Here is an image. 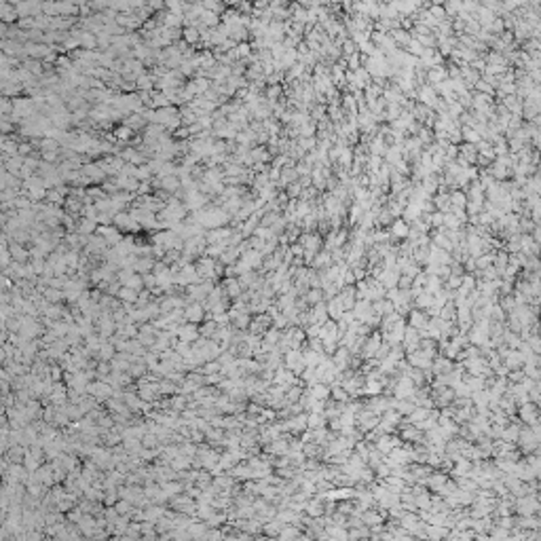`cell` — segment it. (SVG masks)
Returning a JSON list of instances; mask_svg holds the SVG:
<instances>
[{
    "label": "cell",
    "instance_id": "cell-28",
    "mask_svg": "<svg viewBox=\"0 0 541 541\" xmlns=\"http://www.w3.org/2000/svg\"><path fill=\"white\" fill-rule=\"evenodd\" d=\"M307 389L311 391V395L315 399H328L330 397V385H326V383H315V385H311Z\"/></svg>",
    "mask_w": 541,
    "mask_h": 541
},
{
    "label": "cell",
    "instance_id": "cell-8",
    "mask_svg": "<svg viewBox=\"0 0 541 541\" xmlns=\"http://www.w3.org/2000/svg\"><path fill=\"white\" fill-rule=\"evenodd\" d=\"M273 326V322H271V317H269V313H256L254 315V319L250 322V332L252 334H258V336H263L267 330Z\"/></svg>",
    "mask_w": 541,
    "mask_h": 541
},
{
    "label": "cell",
    "instance_id": "cell-4",
    "mask_svg": "<svg viewBox=\"0 0 541 541\" xmlns=\"http://www.w3.org/2000/svg\"><path fill=\"white\" fill-rule=\"evenodd\" d=\"M380 343H383V338H380V332H370L368 336L364 338V345H362V349H359V357L362 359H368V357H374V353H376V349L380 347Z\"/></svg>",
    "mask_w": 541,
    "mask_h": 541
},
{
    "label": "cell",
    "instance_id": "cell-38",
    "mask_svg": "<svg viewBox=\"0 0 541 541\" xmlns=\"http://www.w3.org/2000/svg\"><path fill=\"white\" fill-rule=\"evenodd\" d=\"M527 345L531 347V351H533V353H539V351H541V343H539L537 332H531V334L527 336Z\"/></svg>",
    "mask_w": 541,
    "mask_h": 541
},
{
    "label": "cell",
    "instance_id": "cell-27",
    "mask_svg": "<svg viewBox=\"0 0 541 541\" xmlns=\"http://www.w3.org/2000/svg\"><path fill=\"white\" fill-rule=\"evenodd\" d=\"M433 303V294H429V292H425V290H421L418 292L414 298H412V305H414V309H427L429 305Z\"/></svg>",
    "mask_w": 541,
    "mask_h": 541
},
{
    "label": "cell",
    "instance_id": "cell-12",
    "mask_svg": "<svg viewBox=\"0 0 541 541\" xmlns=\"http://www.w3.org/2000/svg\"><path fill=\"white\" fill-rule=\"evenodd\" d=\"M338 298H340V303H343L345 311H351V309H353V305H355V300H357L355 284H353V286H343V288L338 290Z\"/></svg>",
    "mask_w": 541,
    "mask_h": 541
},
{
    "label": "cell",
    "instance_id": "cell-5",
    "mask_svg": "<svg viewBox=\"0 0 541 541\" xmlns=\"http://www.w3.org/2000/svg\"><path fill=\"white\" fill-rule=\"evenodd\" d=\"M406 362L412 366V368H431V362H433V355L423 351V349H414L412 353H406Z\"/></svg>",
    "mask_w": 541,
    "mask_h": 541
},
{
    "label": "cell",
    "instance_id": "cell-3",
    "mask_svg": "<svg viewBox=\"0 0 541 541\" xmlns=\"http://www.w3.org/2000/svg\"><path fill=\"white\" fill-rule=\"evenodd\" d=\"M399 438H402L404 444H418V442H425V431H421L416 425L412 423H406L404 427H399Z\"/></svg>",
    "mask_w": 541,
    "mask_h": 541
},
{
    "label": "cell",
    "instance_id": "cell-13",
    "mask_svg": "<svg viewBox=\"0 0 541 541\" xmlns=\"http://www.w3.org/2000/svg\"><path fill=\"white\" fill-rule=\"evenodd\" d=\"M330 359H332V364L336 366L338 372H340V370H347V368H349V359H351V353H349V349H347V347L338 345V347H336V351H334L332 355H330Z\"/></svg>",
    "mask_w": 541,
    "mask_h": 541
},
{
    "label": "cell",
    "instance_id": "cell-31",
    "mask_svg": "<svg viewBox=\"0 0 541 541\" xmlns=\"http://www.w3.org/2000/svg\"><path fill=\"white\" fill-rule=\"evenodd\" d=\"M328 425V418L319 412H307V427L313 429V427H324Z\"/></svg>",
    "mask_w": 541,
    "mask_h": 541
},
{
    "label": "cell",
    "instance_id": "cell-19",
    "mask_svg": "<svg viewBox=\"0 0 541 541\" xmlns=\"http://www.w3.org/2000/svg\"><path fill=\"white\" fill-rule=\"evenodd\" d=\"M305 514L311 516V518H319V516H324V501L317 499V497L307 499V503H305Z\"/></svg>",
    "mask_w": 541,
    "mask_h": 541
},
{
    "label": "cell",
    "instance_id": "cell-16",
    "mask_svg": "<svg viewBox=\"0 0 541 541\" xmlns=\"http://www.w3.org/2000/svg\"><path fill=\"white\" fill-rule=\"evenodd\" d=\"M397 279H399V271L397 269H383L378 275V282L385 290L397 288Z\"/></svg>",
    "mask_w": 541,
    "mask_h": 541
},
{
    "label": "cell",
    "instance_id": "cell-11",
    "mask_svg": "<svg viewBox=\"0 0 541 541\" xmlns=\"http://www.w3.org/2000/svg\"><path fill=\"white\" fill-rule=\"evenodd\" d=\"M427 322H429L427 311H423V309H410L408 311V326H412L416 330H425Z\"/></svg>",
    "mask_w": 541,
    "mask_h": 541
},
{
    "label": "cell",
    "instance_id": "cell-32",
    "mask_svg": "<svg viewBox=\"0 0 541 541\" xmlns=\"http://www.w3.org/2000/svg\"><path fill=\"white\" fill-rule=\"evenodd\" d=\"M118 300H123L125 305L127 303H135L137 300V292L133 290V288H127V286H121V290H118Z\"/></svg>",
    "mask_w": 541,
    "mask_h": 541
},
{
    "label": "cell",
    "instance_id": "cell-18",
    "mask_svg": "<svg viewBox=\"0 0 541 541\" xmlns=\"http://www.w3.org/2000/svg\"><path fill=\"white\" fill-rule=\"evenodd\" d=\"M326 309H328V317H330V319H334V322H336V319L343 317L345 307H343V303H340V298H338V294L332 296L330 300H326Z\"/></svg>",
    "mask_w": 541,
    "mask_h": 541
},
{
    "label": "cell",
    "instance_id": "cell-15",
    "mask_svg": "<svg viewBox=\"0 0 541 541\" xmlns=\"http://www.w3.org/2000/svg\"><path fill=\"white\" fill-rule=\"evenodd\" d=\"M199 222L203 226H207V229H216V226L226 222V214L224 212H203Z\"/></svg>",
    "mask_w": 541,
    "mask_h": 541
},
{
    "label": "cell",
    "instance_id": "cell-14",
    "mask_svg": "<svg viewBox=\"0 0 541 541\" xmlns=\"http://www.w3.org/2000/svg\"><path fill=\"white\" fill-rule=\"evenodd\" d=\"M87 391H89L95 399H108L114 391H112V387L108 385L106 380H102V383H91V385H87Z\"/></svg>",
    "mask_w": 541,
    "mask_h": 541
},
{
    "label": "cell",
    "instance_id": "cell-36",
    "mask_svg": "<svg viewBox=\"0 0 541 541\" xmlns=\"http://www.w3.org/2000/svg\"><path fill=\"white\" fill-rule=\"evenodd\" d=\"M258 229V216H250L248 220H246V224H243V235H252L254 231Z\"/></svg>",
    "mask_w": 541,
    "mask_h": 541
},
{
    "label": "cell",
    "instance_id": "cell-2",
    "mask_svg": "<svg viewBox=\"0 0 541 541\" xmlns=\"http://www.w3.org/2000/svg\"><path fill=\"white\" fill-rule=\"evenodd\" d=\"M414 391H416V385L412 383V378L406 376V374H402V376H397L391 395H393V397H399V399H402V397L410 399V397L414 395Z\"/></svg>",
    "mask_w": 541,
    "mask_h": 541
},
{
    "label": "cell",
    "instance_id": "cell-34",
    "mask_svg": "<svg viewBox=\"0 0 541 541\" xmlns=\"http://www.w3.org/2000/svg\"><path fill=\"white\" fill-rule=\"evenodd\" d=\"M427 78H429V83H433V85H438V83L446 81V70H444V68H438V66H433V68L429 70V74H427Z\"/></svg>",
    "mask_w": 541,
    "mask_h": 541
},
{
    "label": "cell",
    "instance_id": "cell-10",
    "mask_svg": "<svg viewBox=\"0 0 541 541\" xmlns=\"http://www.w3.org/2000/svg\"><path fill=\"white\" fill-rule=\"evenodd\" d=\"M300 246H303L305 252L317 254V252L322 250V246H324V241H322V237L315 235V233H305V235H300Z\"/></svg>",
    "mask_w": 541,
    "mask_h": 541
},
{
    "label": "cell",
    "instance_id": "cell-26",
    "mask_svg": "<svg viewBox=\"0 0 541 541\" xmlns=\"http://www.w3.org/2000/svg\"><path fill=\"white\" fill-rule=\"evenodd\" d=\"M518 433H520V425H518V421L508 423V425L503 427V431H501V440H505V442H514V444H516Z\"/></svg>",
    "mask_w": 541,
    "mask_h": 541
},
{
    "label": "cell",
    "instance_id": "cell-33",
    "mask_svg": "<svg viewBox=\"0 0 541 541\" xmlns=\"http://www.w3.org/2000/svg\"><path fill=\"white\" fill-rule=\"evenodd\" d=\"M303 383L307 387H311V385H315V383H319V376H317V372H315V368H305L303 372H300V376H298Z\"/></svg>",
    "mask_w": 541,
    "mask_h": 541
},
{
    "label": "cell",
    "instance_id": "cell-39",
    "mask_svg": "<svg viewBox=\"0 0 541 541\" xmlns=\"http://www.w3.org/2000/svg\"><path fill=\"white\" fill-rule=\"evenodd\" d=\"M298 193H300V186H298V184H290V190H288V195H290V197H296V195H298Z\"/></svg>",
    "mask_w": 541,
    "mask_h": 541
},
{
    "label": "cell",
    "instance_id": "cell-24",
    "mask_svg": "<svg viewBox=\"0 0 541 541\" xmlns=\"http://www.w3.org/2000/svg\"><path fill=\"white\" fill-rule=\"evenodd\" d=\"M372 311L376 313L378 317H385L389 313H393V303L389 298H378V300H372Z\"/></svg>",
    "mask_w": 541,
    "mask_h": 541
},
{
    "label": "cell",
    "instance_id": "cell-22",
    "mask_svg": "<svg viewBox=\"0 0 541 541\" xmlns=\"http://www.w3.org/2000/svg\"><path fill=\"white\" fill-rule=\"evenodd\" d=\"M408 229H410V226H408L406 220H395V222L389 224V235H391V239H406Z\"/></svg>",
    "mask_w": 541,
    "mask_h": 541
},
{
    "label": "cell",
    "instance_id": "cell-37",
    "mask_svg": "<svg viewBox=\"0 0 541 541\" xmlns=\"http://www.w3.org/2000/svg\"><path fill=\"white\" fill-rule=\"evenodd\" d=\"M271 322H273V326H275V328H279V330H286V328L290 326V319L284 315L282 311H279L277 315H273V319H271Z\"/></svg>",
    "mask_w": 541,
    "mask_h": 541
},
{
    "label": "cell",
    "instance_id": "cell-35",
    "mask_svg": "<svg viewBox=\"0 0 541 541\" xmlns=\"http://www.w3.org/2000/svg\"><path fill=\"white\" fill-rule=\"evenodd\" d=\"M296 178H298V173H296V169H282V173H279V184H290V182H294Z\"/></svg>",
    "mask_w": 541,
    "mask_h": 541
},
{
    "label": "cell",
    "instance_id": "cell-9",
    "mask_svg": "<svg viewBox=\"0 0 541 541\" xmlns=\"http://www.w3.org/2000/svg\"><path fill=\"white\" fill-rule=\"evenodd\" d=\"M418 343H421V336H418V330L406 324L404 330V338H402V349L406 353H412L414 349H418Z\"/></svg>",
    "mask_w": 541,
    "mask_h": 541
},
{
    "label": "cell",
    "instance_id": "cell-30",
    "mask_svg": "<svg viewBox=\"0 0 541 541\" xmlns=\"http://www.w3.org/2000/svg\"><path fill=\"white\" fill-rule=\"evenodd\" d=\"M442 286H444V282H442V279H440L438 275H427L423 290L429 292V294H435V292H440V290H442Z\"/></svg>",
    "mask_w": 541,
    "mask_h": 541
},
{
    "label": "cell",
    "instance_id": "cell-29",
    "mask_svg": "<svg viewBox=\"0 0 541 541\" xmlns=\"http://www.w3.org/2000/svg\"><path fill=\"white\" fill-rule=\"evenodd\" d=\"M372 446H374V448L380 452V455H387V452L393 448V442H391V433H383V435H380V438H378V440H376Z\"/></svg>",
    "mask_w": 541,
    "mask_h": 541
},
{
    "label": "cell",
    "instance_id": "cell-23",
    "mask_svg": "<svg viewBox=\"0 0 541 541\" xmlns=\"http://www.w3.org/2000/svg\"><path fill=\"white\" fill-rule=\"evenodd\" d=\"M184 319L190 324H199L203 319V305H188L184 307Z\"/></svg>",
    "mask_w": 541,
    "mask_h": 541
},
{
    "label": "cell",
    "instance_id": "cell-20",
    "mask_svg": "<svg viewBox=\"0 0 541 541\" xmlns=\"http://www.w3.org/2000/svg\"><path fill=\"white\" fill-rule=\"evenodd\" d=\"M330 265H332V256H330V252L328 250H319L315 256H313V260H311V267L315 269V271H324V269H328Z\"/></svg>",
    "mask_w": 541,
    "mask_h": 541
},
{
    "label": "cell",
    "instance_id": "cell-7",
    "mask_svg": "<svg viewBox=\"0 0 541 541\" xmlns=\"http://www.w3.org/2000/svg\"><path fill=\"white\" fill-rule=\"evenodd\" d=\"M273 383H275V385H284V387L288 389L290 385H294V383H300V380H298V376H296L292 370H288L286 366L282 364V366H277V368H275Z\"/></svg>",
    "mask_w": 541,
    "mask_h": 541
},
{
    "label": "cell",
    "instance_id": "cell-1",
    "mask_svg": "<svg viewBox=\"0 0 541 541\" xmlns=\"http://www.w3.org/2000/svg\"><path fill=\"white\" fill-rule=\"evenodd\" d=\"M284 366H286L288 370H292L296 376H300V372L307 368L305 362H303L300 349H288V351L284 353Z\"/></svg>",
    "mask_w": 541,
    "mask_h": 541
},
{
    "label": "cell",
    "instance_id": "cell-17",
    "mask_svg": "<svg viewBox=\"0 0 541 541\" xmlns=\"http://www.w3.org/2000/svg\"><path fill=\"white\" fill-rule=\"evenodd\" d=\"M176 334L180 336V340H184V343H193V340H197L199 338V328H197V324H186V326H180V328H176Z\"/></svg>",
    "mask_w": 541,
    "mask_h": 541
},
{
    "label": "cell",
    "instance_id": "cell-21",
    "mask_svg": "<svg viewBox=\"0 0 541 541\" xmlns=\"http://www.w3.org/2000/svg\"><path fill=\"white\" fill-rule=\"evenodd\" d=\"M224 288V294L229 296V298H239L241 296V292H243V288H241V284H239V279L237 277H229V279H224V284H222Z\"/></svg>",
    "mask_w": 541,
    "mask_h": 541
},
{
    "label": "cell",
    "instance_id": "cell-25",
    "mask_svg": "<svg viewBox=\"0 0 541 541\" xmlns=\"http://www.w3.org/2000/svg\"><path fill=\"white\" fill-rule=\"evenodd\" d=\"M330 397L334 399V402H340V404H347L349 402V393L343 389V385L338 380L330 383Z\"/></svg>",
    "mask_w": 541,
    "mask_h": 541
},
{
    "label": "cell",
    "instance_id": "cell-6",
    "mask_svg": "<svg viewBox=\"0 0 541 541\" xmlns=\"http://www.w3.org/2000/svg\"><path fill=\"white\" fill-rule=\"evenodd\" d=\"M516 412H518V418L525 425H535V423H539V416H537V404H533V402H522V404H518V408H516Z\"/></svg>",
    "mask_w": 541,
    "mask_h": 541
}]
</instances>
